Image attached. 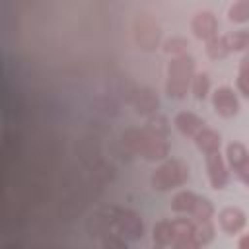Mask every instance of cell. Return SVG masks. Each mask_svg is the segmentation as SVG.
<instances>
[{
    "instance_id": "cell-22",
    "label": "cell",
    "mask_w": 249,
    "mask_h": 249,
    "mask_svg": "<svg viewBox=\"0 0 249 249\" xmlns=\"http://www.w3.org/2000/svg\"><path fill=\"white\" fill-rule=\"evenodd\" d=\"M206 54L212 60H220V58H226L230 54L226 45H224V41H222V35H218V37H214V39H210L206 43Z\"/></svg>"
},
{
    "instance_id": "cell-7",
    "label": "cell",
    "mask_w": 249,
    "mask_h": 249,
    "mask_svg": "<svg viewBox=\"0 0 249 249\" xmlns=\"http://www.w3.org/2000/svg\"><path fill=\"white\" fill-rule=\"evenodd\" d=\"M204 161H206V173H208L210 187L216 191H222L230 181L226 158L220 152H212V154L204 156Z\"/></svg>"
},
{
    "instance_id": "cell-19",
    "label": "cell",
    "mask_w": 249,
    "mask_h": 249,
    "mask_svg": "<svg viewBox=\"0 0 249 249\" xmlns=\"http://www.w3.org/2000/svg\"><path fill=\"white\" fill-rule=\"evenodd\" d=\"M144 128L146 130H150L152 134H156V136H160V138H165L167 140V134H169V121L165 119V117H161V115H152V117H148V121H146V124H144Z\"/></svg>"
},
{
    "instance_id": "cell-9",
    "label": "cell",
    "mask_w": 249,
    "mask_h": 249,
    "mask_svg": "<svg viewBox=\"0 0 249 249\" xmlns=\"http://www.w3.org/2000/svg\"><path fill=\"white\" fill-rule=\"evenodd\" d=\"M134 37H136V43L140 45V49H156L158 43H160V37H161V31L158 27V23L150 18H140L136 19L134 23Z\"/></svg>"
},
{
    "instance_id": "cell-13",
    "label": "cell",
    "mask_w": 249,
    "mask_h": 249,
    "mask_svg": "<svg viewBox=\"0 0 249 249\" xmlns=\"http://www.w3.org/2000/svg\"><path fill=\"white\" fill-rule=\"evenodd\" d=\"M193 140H195V146H196L204 156H208V154H212V152H220V146H222V136H220V132L214 130V128H210V126H204Z\"/></svg>"
},
{
    "instance_id": "cell-8",
    "label": "cell",
    "mask_w": 249,
    "mask_h": 249,
    "mask_svg": "<svg viewBox=\"0 0 249 249\" xmlns=\"http://www.w3.org/2000/svg\"><path fill=\"white\" fill-rule=\"evenodd\" d=\"M191 31L196 39L200 41H210L214 37H218V19L214 16V12L210 10H198L193 19H191Z\"/></svg>"
},
{
    "instance_id": "cell-12",
    "label": "cell",
    "mask_w": 249,
    "mask_h": 249,
    "mask_svg": "<svg viewBox=\"0 0 249 249\" xmlns=\"http://www.w3.org/2000/svg\"><path fill=\"white\" fill-rule=\"evenodd\" d=\"M173 124H175V128H177L183 136H189V138H195V136L206 126L204 119L198 117V115L193 113V111H181V113H177L175 119H173Z\"/></svg>"
},
{
    "instance_id": "cell-16",
    "label": "cell",
    "mask_w": 249,
    "mask_h": 249,
    "mask_svg": "<svg viewBox=\"0 0 249 249\" xmlns=\"http://www.w3.org/2000/svg\"><path fill=\"white\" fill-rule=\"evenodd\" d=\"M222 41L228 49V53H241L249 51V29H237L222 35Z\"/></svg>"
},
{
    "instance_id": "cell-1",
    "label": "cell",
    "mask_w": 249,
    "mask_h": 249,
    "mask_svg": "<svg viewBox=\"0 0 249 249\" xmlns=\"http://www.w3.org/2000/svg\"><path fill=\"white\" fill-rule=\"evenodd\" d=\"M123 144L136 156L148 160V161H163L169 156V144L165 138H160L146 130L144 126H128L121 134Z\"/></svg>"
},
{
    "instance_id": "cell-15",
    "label": "cell",
    "mask_w": 249,
    "mask_h": 249,
    "mask_svg": "<svg viewBox=\"0 0 249 249\" xmlns=\"http://www.w3.org/2000/svg\"><path fill=\"white\" fill-rule=\"evenodd\" d=\"M198 198H200V195H196L193 191H179L171 198V210L177 214H183V216H191L198 204Z\"/></svg>"
},
{
    "instance_id": "cell-11",
    "label": "cell",
    "mask_w": 249,
    "mask_h": 249,
    "mask_svg": "<svg viewBox=\"0 0 249 249\" xmlns=\"http://www.w3.org/2000/svg\"><path fill=\"white\" fill-rule=\"evenodd\" d=\"M130 103H132V107H134V111L138 115H146V117L156 115L158 109H160V99H158L156 91L150 89V88L136 89L132 93V97H130Z\"/></svg>"
},
{
    "instance_id": "cell-14",
    "label": "cell",
    "mask_w": 249,
    "mask_h": 249,
    "mask_svg": "<svg viewBox=\"0 0 249 249\" xmlns=\"http://www.w3.org/2000/svg\"><path fill=\"white\" fill-rule=\"evenodd\" d=\"M177 237L175 222L173 220H160L152 228V239L158 247H171V243Z\"/></svg>"
},
{
    "instance_id": "cell-18",
    "label": "cell",
    "mask_w": 249,
    "mask_h": 249,
    "mask_svg": "<svg viewBox=\"0 0 249 249\" xmlns=\"http://www.w3.org/2000/svg\"><path fill=\"white\" fill-rule=\"evenodd\" d=\"M191 93L196 99H206L210 93V76L206 72H196L191 82Z\"/></svg>"
},
{
    "instance_id": "cell-20",
    "label": "cell",
    "mask_w": 249,
    "mask_h": 249,
    "mask_svg": "<svg viewBox=\"0 0 249 249\" xmlns=\"http://www.w3.org/2000/svg\"><path fill=\"white\" fill-rule=\"evenodd\" d=\"M228 19L233 23L249 21V0H237L228 8Z\"/></svg>"
},
{
    "instance_id": "cell-5",
    "label": "cell",
    "mask_w": 249,
    "mask_h": 249,
    "mask_svg": "<svg viewBox=\"0 0 249 249\" xmlns=\"http://www.w3.org/2000/svg\"><path fill=\"white\" fill-rule=\"evenodd\" d=\"M212 109L220 115V117H235L239 113V99L237 93L233 91V88L230 86H220L212 91Z\"/></svg>"
},
{
    "instance_id": "cell-2",
    "label": "cell",
    "mask_w": 249,
    "mask_h": 249,
    "mask_svg": "<svg viewBox=\"0 0 249 249\" xmlns=\"http://www.w3.org/2000/svg\"><path fill=\"white\" fill-rule=\"evenodd\" d=\"M195 58L187 53L181 56H171L165 70V93L171 99L187 97L191 89V82L195 78Z\"/></svg>"
},
{
    "instance_id": "cell-24",
    "label": "cell",
    "mask_w": 249,
    "mask_h": 249,
    "mask_svg": "<svg viewBox=\"0 0 249 249\" xmlns=\"http://www.w3.org/2000/svg\"><path fill=\"white\" fill-rule=\"evenodd\" d=\"M101 249H128L124 237H121L119 233H105L101 235Z\"/></svg>"
},
{
    "instance_id": "cell-27",
    "label": "cell",
    "mask_w": 249,
    "mask_h": 249,
    "mask_svg": "<svg viewBox=\"0 0 249 249\" xmlns=\"http://www.w3.org/2000/svg\"><path fill=\"white\" fill-rule=\"evenodd\" d=\"M148 249H161V247H158V245H156V247H148Z\"/></svg>"
},
{
    "instance_id": "cell-17",
    "label": "cell",
    "mask_w": 249,
    "mask_h": 249,
    "mask_svg": "<svg viewBox=\"0 0 249 249\" xmlns=\"http://www.w3.org/2000/svg\"><path fill=\"white\" fill-rule=\"evenodd\" d=\"M249 160V150L245 148V144L241 142H230L226 146V163L235 171L241 163H245Z\"/></svg>"
},
{
    "instance_id": "cell-6",
    "label": "cell",
    "mask_w": 249,
    "mask_h": 249,
    "mask_svg": "<svg viewBox=\"0 0 249 249\" xmlns=\"http://www.w3.org/2000/svg\"><path fill=\"white\" fill-rule=\"evenodd\" d=\"M175 230H177V237L171 243V249H202V243L196 237V228L195 222L189 216L183 218H175Z\"/></svg>"
},
{
    "instance_id": "cell-3",
    "label": "cell",
    "mask_w": 249,
    "mask_h": 249,
    "mask_svg": "<svg viewBox=\"0 0 249 249\" xmlns=\"http://www.w3.org/2000/svg\"><path fill=\"white\" fill-rule=\"evenodd\" d=\"M105 233H109V228H115L121 237L128 241H138L144 235V222L138 212L123 206H109L105 210H99Z\"/></svg>"
},
{
    "instance_id": "cell-21",
    "label": "cell",
    "mask_w": 249,
    "mask_h": 249,
    "mask_svg": "<svg viewBox=\"0 0 249 249\" xmlns=\"http://www.w3.org/2000/svg\"><path fill=\"white\" fill-rule=\"evenodd\" d=\"M235 86H237V91L249 99V54L243 56L241 64H239V74H237V80H235Z\"/></svg>"
},
{
    "instance_id": "cell-4",
    "label": "cell",
    "mask_w": 249,
    "mask_h": 249,
    "mask_svg": "<svg viewBox=\"0 0 249 249\" xmlns=\"http://www.w3.org/2000/svg\"><path fill=\"white\" fill-rule=\"evenodd\" d=\"M191 177V169L183 160L171 158V160H163L150 175V185L154 191L165 193V191H173L183 187Z\"/></svg>"
},
{
    "instance_id": "cell-10",
    "label": "cell",
    "mask_w": 249,
    "mask_h": 249,
    "mask_svg": "<svg viewBox=\"0 0 249 249\" xmlns=\"http://www.w3.org/2000/svg\"><path fill=\"white\" fill-rule=\"evenodd\" d=\"M218 226L226 235H237L247 226V216L237 206H226L218 212Z\"/></svg>"
},
{
    "instance_id": "cell-25",
    "label": "cell",
    "mask_w": 249,
    "mask_h": 249,
    "mask_svg": "<svg viewBox=\"0 0 249 249\" xmlns=\"http://www.w3.org/2000/svg\"><path fill=\"white\" fill-rule=\"evenodd\" d=\"M235 175H237V179H239L245 187H249V160H247L245 163H241V165L235 169Z\"/></svg>"
},
{
    "instance_id": "cell-23",
    "label": "cell",
    "mask_w": 249,
    "mask_h": 249,
    "mask_svg": "<svg viewBox=\"0 0 249 249\" xmlns=\"http://www.w3.org/2000/svg\"><path fill=\"white\" fill-rule=\"evenodd\" d=\"M187 39L185 37H171L163 43V51L167 54H173V56H181V54H187Z\"/></svg>"
},
{
    "instance_id": "cell-26",
    "label": "cell",
    "mask_w": 249,
    "mask_h": 249,
    "mask_svg": "<svg viewBox=\"0 0 249 249\" xmlns=\"http://www.w3.org/2000/svg\"><path fill=\"white\" fill-rule=\"evenodd\" d=\"M237 249H249V233H245V235H241V237H239Z\"/></svg>"
}]
</instances>
